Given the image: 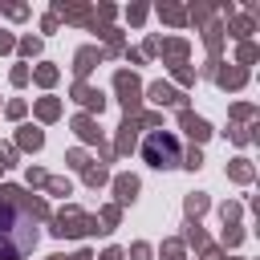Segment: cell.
Returning <instances> with one entry per match:
<instances>
[{
	"label": "cell",
	"instance_id": "1",
	"mask_svg": "<svg viewBox=\"0 0 260 260\" xmlns=\"http://www.w3.org/2000/svg\"><path fill=\"white\" fill-rule=\"evenodd\" d=\"M142 158L150 167H175L179 162V138L167 134V130H150L142 138Z\"/></svg>",
	"mask_w": 260,
	"mask_h": 260
}]
</instances>
